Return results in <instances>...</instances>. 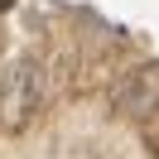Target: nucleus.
Returning a JSON list of instances; mask_svg holds the SVG:
<instances>
[{
    "label": "nucleus",
    "mask_w": 159,
    "mask_h": 159,
    "mask_svg": "<svg viewBox=\"0 0 159 159\" xmlns=\"http://www.w3.org/2000/svg\"><path fill=\"white\" fill-rule=\"evenodd\" d=\"M43 106V68L34 58L10 63V72L0 77V125L5 130H24Z\"/></svg>",
    "instance_id": "obj_1"
},
{
    "label": "nucleus",
    "mask_w": 159,
    "mask_h": 159,
    "mask_svg": "<svg viewBox=\"0 0 159 159\" xmlns=\"http://www.w3.org/2000/svg\"><path fill=\"white\" fill-rule=\"evenodd\" d=\"M111 101H116V111H120V116H130V120L149 116V111L159 106V72L140 68V72H130V77H120L116 92H111Z\"/></svg>",
    "instance_id": "obj_2"
},
{
    "label": "nucleus",
    "mask_w": 159,
    "mask_h": 159,
    "mask_svg": "<svg viewBox=\"0 0 159 159\" xmlns=\"http://www.w3.org/2000/svg\"><path fill=\"white\" fill-rule=\"evenodd\" d=\"M10 5H15V0H0V10H10Z\"/></svg>",
    "instance_id": "obj_3"
}]
</instances>
